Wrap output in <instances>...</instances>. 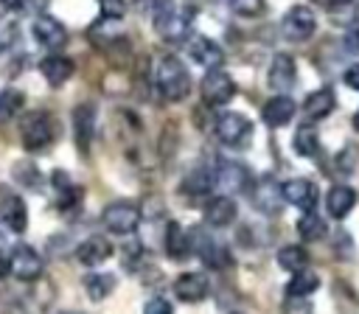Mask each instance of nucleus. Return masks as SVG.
Wrapping results in <instances>:
<instances>
[{"mask_svg": "<svg viewBox=\"0 0 359 314\" xmlns=\"http://www.w3.org/2000/svg\"><path fill=\"white\" fill-rule=\"evenodd\" d=\"M20 137H22L25 151H42V149H48L59 137V123L45 109L25 112L20 118Z\"/></svg>", "mask_w": 359, "mask_h": 314, "instance_id": "nucleus-1", "label": "nucleus"}, {"mask_svg": "<svg viewBox=\"0 0 359 314\" xmlns=\"http://www.w3.org/2000/svg\"><path fill=\"white\" fill-rule=\"evenodd\" d=\"M154 81H157V90L165 101L177 104V101H185L188 93H191V76L185 70V64L177 59V56H163L157 62V73H154Z\"/></svg>", "mask_w": 359, "mask_h": 314, "instance_id": "nucleus-2", "label": "nucleus"}, {"mask_svg": "<svg viewBox=\"0 0 359 314\" xmlns=\"http://www.w3.org/2000/svg\"><path fill=\"white\" fill-rule=\"evenodd\" d=\"M194 6H174L171 0H165L157 11H154V31L165 39V42H182L191 31L194 22Z\"/></svg>", "mask_w": 359, "mask_h": 314, "instance_id": "nucleus-3", "label": "nucleus"}, {"mask_svg": "<svg viewBox=\"0 0 359 314\" xmlns=\"http://www.w3.org/2000/svg\"><path fill=\"white\" fill-rule=\"evenodd\" d=\"M188 241H191V252L208 266V269H227L233 264V255L230 250L216 241L205 227H194L188 230Z\"/></svg>", "mask_w": 359, "mask_h": 314, "instance_id": "nucleus-4", "label": "nucleus"}, {"mask_svg": "<svg viewBox=\"0 0 359 314\" xmlns=\"http://www.w3.org/2000/svg\"><path fill=\"white\" fill-rule=\"evenodd\" d=\"M216 137L227 146V149H247L252 140V121L244 112H222L213 123Z\"/></svg>", "mask_w": 359, "mask_h": 314, "instance_id": "nucleus-5", "label": "nucleus"}, {"mask_svg": "<svg viewBox=\"0 0 359 314\" xmlns=\"http://www.w3.org/2000/svg\"><path fill=\"white\" fill-rule=\"evenodd\" d=\"M140 219H143V210L129 199L112 202L101 210V224L115 235H132L140 227Z\"/></svg>", "mask_w": 359, "mask_h": 314, "instance_id": "nucleus-6", "label": "nucleus"}, {"mask_svg": "<svg viewBox=\"0 0 359 314\" xmlns=\"http://www.w3.org/2000/svg\"><path fill=\"white\" fill-rule=\"evenodd\" d=\"M199 93L208 107H224L236 98V81L222 67H210L199 81Z\"/></svg>", "mask_w": 359, "mask_h": 314, "instance_id": "nucleus-7", "label": "nucleus"}, {"mask_svg": "<svg viewBox=\"0 0 359 314\" xmlns=\"http://www.w3.org/2000/svg\"><path fill=\"white\" fill-rule=\"evenodd\" d=\"M317 31V17L309 6H292L280 20V34L289 42H306Z\"/></svg>", "mask_w": 359, "mask_h": 314, "instance_id": "nucleus-8", "label": "nucleus"}, {"mask_svg": "<svg viewBox=\"0 0 359 314\" xmlns=\"http://www.w3.org/2000/svg\"><path fill=\"white\" fill-rule=\"evenodd\" d=\"M8 272L17 280H22V283H34L42 275V255L34 247H28V244H17V247H11Z\"/></svg>", "mask_w": 359, "mask_h": 314, "instance_id": "nucleus-9", "label": "nucleus"}, {"mask_svg": "<svg viewBox=\"0 0 359 314\" xmlns=\"http://www.w3.org/2000/svg\"><path fill=\"white\" fill-rule=\"evenodd\" d=\"M95 123H98L95 104L84 101V104L73 107V137H76V149L84 157L90 154V146H93V137H95Z\"/></svg>", "mask_w": 359, "mask_h": 314, "instance_id": "nucleus-10", "label": "nucleus"}, {"mask_svg": "<svg viewBox=\"0 0 359 314\" xmlns=\"http://www.w3.org/2000/svg\"><path fill=\"white\" fill-rule=\"evenodd\" d=\"M31 34H34V39H36L42 48H48V50H62L65 42H67V28H65L56 17H50V14H39V17L31 22Z\"/></svg>", "mask_w": 359, "mask_h": 314, "instance_id": "nucleus-11", "label": "nucleus"}, {"mask_svg": "<svg viewBox=\"0 0 359 314\" xmlns=\"http://www.w3.org/2000/svg\"><path fill=\"white\" fill-rule=\"evenodd\" d=\"M252 202H255V207H258L261 213H266V216L280 213V207H283L280 202H286V199H283V185L275 182V177L264 174V177L255 182V188H252Z\"/></svg>", "mask_w": 359, "mask_h": 314, "instance_id": "nucleus-12", "label": "nucleus"}, {"mask_svg": "<svg viewBox=\"0 0 359 314\" xmlns=\"http://www.w3.org/2000/svg\"><path fill=\"white\" fill-rule=\"evenodd\" d=\"M171 292H174L177 300H182V303H202V300L210 294V278H208L205 272H182V275L174 280Z\"/></svg>", "mask_w": 359, "mask_h": 314, "instance_id": "nucleus-13", "label": "nucleus"}, {"mask_svg": "<svg viewBox=\"0 0 359 314\" xmlns=\"http://www.w3.org/2000/svg\"><path fill=\"white\" fill-rule=\"evenodd\" d=\"M202 219H205L208 227H230L238 219V205L227 193L210 196L205 202V207H202Z\"/></svg>", "mask_w": 359, "mask_h": 314, "instance_id": "nucleus-14", "label": "nucleus"}, {"mask_svg": "<svg viewBox=\"0 0 359 314\" xmlns=\"http://www.w3.org/2000/svg\"><path fill=\"white\" fill-rule=\"evenodd\" d=\"M297 81V67H294V59L289 53H275L272 62H269V70H266V84L275 90V93H289Z\"/></svg>", "mask_w": 359, "mask_h": 314, "instance_id": "nucleus-15", "label": "nucleus"}, {"mask_svg": "<svg viewBox=\"0 0 359 314\" xmlns=\"http://www.w3.org/2000/svg\"><path fill=\"white\" fill-rule=\"evenodd\" d=\"M294 112H297V104H294L286 93H275V95L261 107V121H264L266 126H272V129H280V126L292 123Z\"/></svg>", "mask_w": 359, "mask_h": 314, "instance_id": "nucleus-16", "label": "nucleus"}, {"mask_svg": "<svg viewBox=\"0 0 359 314\" xmlns=\"http://www.w3.org/2000/svg\"><path fill=\"white\" fill-rule=\"evenodd\" d=\"M188 53H191V59H194L196 64H202L205 70H210V67H222V62H224V50H222V45L213 42L210 36H202V34H196V36L188 39Z\"/></svg>", "mask_w": 359, "mask_h": 314, "instance_id": "nucleus-17", "label": "nucleus"}, {"mask_svg": "<svg viewBox=\"0 0 359 314\" xmlns=\"http://www.w3.org/2000/svg\"><path fill=\"white\" fill-rule=\"evenodd\" d=\"M50 185H53V191H56V205H59L62 213H70V210L81 207L84 191H81V185H76V182L67 177V171H53V174H50Z\"/></svg>", "mask_w": 359, "mask_h": 314, "instance_id": "nucleus-18", "label": "nucleus"}, {"mask_svg": "<svg viewBox=\"0 0 359 314\" xmlns=\"http://www.w3.org/2000/svg\"><path fill=\"white\" fill-rule=\"evenodd\" d=\"M39 73H42V78H45L50 87H62V84H67V81L73 78L76 64H73V59H67V56H62L59 50H53L50 56H45V59L39 62Z\"/></svg>", "mask_w": 359, "mask_h": 314, "instance_id": "nucleus-19", "label": "nucleus"}, {"mask_svg": "<svg viewBox=\"0 0 359 314\" xmlns=\"http://www.w3.org/2000/svg\"><path fill=\"white\" fill-rule=\"evenodd\" d=\"M283 199L300 210H314L317 202V185L309 177H292L283 182Z\"/></svg>", "mask_w": 359, "mask_h": 314, "instance_id": "nucleus-20", "label": "nucleus"}, {"mask_svg": "<svg viewBox=\"0 0 359 314\" xmlns=\"http://www.w3.org/2000/svg\"><path fill=\"white\" fill-rule=\"evenodd\" d=\"M109 255H112V244H109V238L101 235V233L87 235V238L76 247V258H79L84 266H101Z\"/></svg>", "mask_w": 359, "mask_h": 314, "instance_id": "nucleus-21", "label": "nucleus"}, {"mask_svg": "<svg viewBox=\"0 0 359 314\" xmlns=\"http://www.w3.org/2000/svg\"><path fill=\"white\" fill-rule=\"evenodd\" d=\"M334 107H337L334 90H331V87H320V90H314V93L306 95V101H303V115H306V121L314 123V121L328 118V115L334 112Z\"/></svg>", "mask_w": 359, "mask_h": 314, "instance_id": "nucleus-22", "label": "nucleus"}, {"mask_svg": "<svg viewBox=\"0 0 359 314\" xmlns=\"http://www.w3.org/2000/svg\"><path fill=\"white\" fill-rule=\"evenodd\" d=\"M0 221L11 233H25V227H28V207H25L22 196L11 193V196H6L0 202Z\"/></svg>", "mask_w": 359, "mask_h": 314, "instance_id": "nucleus-23", "label": "nucleus"}, {"mask_svg": "<svg viewBox=\"0 0 359 314\" xmlns=\"http://www.w3.org/2000/svg\"><path fill=\"white\" fill-rule=\"evenodd\" d=\"M356 207V191L351 185H334L325 196V210L331 219H345Z\"/></svg>", "mask_w": 359, "mask_h": 314, "instance_id": "nucleus-24", "label": "nucleus"}, {"mask_svg": "<svg viewBox=\"0 0 359 314\" xmlns=\"http://www.w3.org/2000/svg\"><path fill=\"white\" fill-rule=\"evenodd\" d=\"M216 185L222 191H244L247 188V168L241 163H236V160L222 163L216 168Z\"/></svg>", "mask_w": 359, "mask_h": 314, "instance_id": "nucleus-25", "label": "nucleus"}, {"mask_svg": "<svg viewBox=\"0 0 359 314\" xmlns=\"http://www.w3.org/2000/svg\"><path fill=\"white\" fill-rule=\"evenodd\" d=\"M213 185H216V171H210V168H194L191 174H185L180 191L188 193V196H208L213 191Z\"/></svg>", "mask_w": 359, "mask_h": 314, "instance_id": "nucleus-26", "label": "nucleus"}, {"mask_svg": "<svg viewBox=\"0 0 359 314\" xmlns=\"http://www.w3.org/2000/svg\"><path fill=\"white\" fill-rule=\"evenodd\" d=\"M165 252H168V258H174V261H182V258L191 252L188 230H185L182 224H177V221H168V227H165Z\"/></svg>", "mask_w": 359, "mask_h": 314, "instance_id": "nucleus-27", "label": "nucleus"}, {"mask_svg": "<svg viewBox=\"0 0 359 314\" xmlns=\"http://www.w3.org/2000/svg\"><path fill=\"white\" fill-rule=\"evenodd\" d=\"M325 233H328L325 219L320 213H314V210H303V216L297 219V235L303 241H320Z\"/></svg>", "mask_w": 359, "mask_h": 314, "instance_id": "nucleus-28", "label": "nucleus"}, {"mask_svg": "<svg viewBox=\"0 0 359 314\" xmlns=\"http://www.w3.org/2000/svg\"><path fill=\"white\" fill-rule=\"evenodd\" d=\"M275 261H278V266L286 269V272H300V269L309 266V252H306V247H300V244H286V247L278 250Z\"/></svg>", "mask_w": 359, "mask_h": 314, "instance_id": "nucleus-29", "label": "nucleus"}, {"mask_svg": "<svg viewBox=\"0 0 359 314\" xmlns=\"http://www.w3.org/2000/svg\"><path fill=\"white\" fill-rule=\"evenodd\" d=\"M320 289V278L309 269H300V272H292V280L286 283V297H309Z\"/></svg>", "mask_w": 359, "mask_h": 314, "instance_id": "nucleus-30", "label": "nucleus"}, {"mask_svg": "<svg viewBox=\"0 0 359 314\" xmlns=\"http://www.w3.org/2000/svg\"><path fill=\"white\" fill-rule=\"evenodd\" d=\"M115 286H118V278H115L112 272H93V275H87V280H84V292L90 294V300H104V297H109V294L115 292Z\"/></svg>", "mask_w": 359, "mask_h": 314, "instance_id": "nucleus-31", "label": "nucleus"}, {"mask_svg": "<svg viewBox=\"0 0 359 314\" xmlns=\"http://www.w3.org/2000/svg\"><path fill=\"white\" fill-rule=\"evenodd\" d=\"M292 149L300 157H314L320 151V135L314 132V126H300L292 137Z\"/></svg>", "mask_w": 359, "mask_h": 314, "instance_id": "nucleus-32", "label": "nucleus"}, {"mask_svg": "<svg viewBox=\"0 0 359 314\" xmlns=\"http://www.w3.org/2000/svg\"><path fill=\"white\" fill-rule=\"evenodd\" d=\"M22 104H25V95L20 93V90H0V123L3 121H11L20 109H22Z\"/></svg>", "mask_w": 359, "mask_h": 314, "instance_id": "nucleus-33", "label": "nucleus"}, {"mask_svg": "<svg viewBox=\"0 0 359 314\" xmlns=\"http://www.w3.org/2000/svg\"><path fill=\"white\" fill-rule=\"evenodd\" d=\"M14 177H17V182H22V185H25V188H31V191H39V188H42L39 168H36L31 160L17 163V165H14Z\"/></svg>", "mask_w": 359, "mask_h": 314, "instance_id": "nucleus-34", "label": "nucleus"}, {"mask_svg": "<svg viewBox=\"0 0 359 314\" xmlns=\"http://www.w3.org/2000/svg\"><path fill=\"white\" fill-rule=\"evenodd\" d=\"M264 0H230V8L238 14V17H258L264 14Z\"/></svg>", "mask_w": 359, "mask_h": 314, "instance_id": "nucleus-35", "label": "nucleus"}, {"mask_svg": "<svg viewBox=\"0 0 359 314\" xmlns=\"http://www.w3.org/2000/svg\"><path fill=\"white\" fill-rule=\"evenodd\" d=\"M283 314H314V306L309 297H286L280 306Z\"/></svg>", "mask_w": 359, "mask_h": 314, "instance_id": "nucleus-36", "label": "nucleus"}, {"mask_svg": "<svg viewBox=\"0 0 359 314\" xmlns=\"http://www.w3.org/2000/svg\"><path fill=\"white\" fill-rule=\"evenodd\" d=\"M126 14V0H101V17L107 20H123Z\"/></svg>", "mask_w": 359, "mask_h": 314, "instance_id": "nucleus-37", "label": "nucleus"}, {"mask_svg": "<svg viewBox=\"0 0 359 314\" xmlns=\"http://www.w3.org/2000/svg\"><path fill=\"white\" fill-rule=\"evenodd\" d=\"M143 314H174V306H171L165 297H151V300L143 306Z\"/></svg>", "mask_w": 359, "mask_h": 314, "instance_id": "nucleus-38", "label": "nucleus"}, {"mask_svg": "<svg viewBox=\"0 0 359 314\" xmlns=\"http://www.w3.org/2000/svg\"><path fill=\"white\" fill-rule=\"evenodd\" d=\"M337 171L339 174H351L353 171V151L351 149H345V151L337 154Z\"/></svg>", "mask_w": 359, "mask_h": 314, "instance_id": "nucleus-39", "label": "nucleus"}, {"mask_svg": "<svg viewBox=\"0 0 359 314\" xmlns=\"http://www.w3.org/2000/svg\"><path fill=\"white\" fill-rule=\"evenodd\" d=\"M342 45L348 53H356L359 56V28H348L345 36H342Z\"/></svg>", "mask_w": 359, "mask_h": 314, "instance_id": "nucleus-40", "label": "nucleus"}, {"mask_svg": "<svg viewBox=\"0 0 359 314\" xmlns=\"http://www.w3.org/2000/svg\"><path fill=\"white\" fill-rule=\"evenodd\" d=\"M342 81H345L353 93H359V64H351V67L342 73Z\"/></svg>", "mask_w": 359, "mask_h": 314, "instance_id": "nucleus-41", "label": "nucleus"}, {"mask_svg": "<svg viewBox=\"0 0 359 314\" xmlns=\"http://www.w3.org/2000/svg\"><path fill=\"white\" fill-rule=\"evenodd\" d=\"M48 6V0H17L20 11H42Z\"/></svg>", "mask_w": 359, "mask_h": 314, "instance_id": "nucleus-42", "label": "nucleus"}, {"mask_svg": "<svg viewBox=\"0 0 359 314\" xmlns=\"http://www.w3.org/2000/svg\"><path fill=\"white\" fill-rule=\"evenodd\" d=\"M11 8H17V0H0V17H6Z\"/></svg>", "mask_w": 359, "mask_h": 314, "instance_id": "nucleus-43", "label": "nucleus"}, {"mask_svg": "<svg viewBox=\"0 0 359 314\" xmlns=\"http://www.w3.org/2000/svg\"><path fill=\"white\" fill-rule=\"evenodd\" d=\"M351 123H353V129H356V132H359V109H356V112H353V118H351Z\"/></svg>", "mask_w": 359, "mask_h": 314, "instance_id": "nucleus-44", "label": "nucleus"}, {"mask_svg": "<svg viewBox=\"0 0 359 314\" xmlns=\"http://www.w3.org/2000/svg\"><path fill=\"white\" fill-rule=\"evenodd\" d=\"M328 6H345V3H351V0H325Z\"/></svg>", "mask_w": 359, "mask_h": 314, "instance_id": "nucleus-45", "label": "nucleus"}, {"mask_svg": "<svg viewBox=\"0 0 359 314\" xmlns=\"http://www.w3.org/2000/svg\"><path fill=\"white\" fill-rule=\"evenodd\" d=\"M59 314H84V311H59Z\"/></svg>", "mask_w": 359, "mask_h": 314, "instance_id": "nucleus-46", "label": "nucleus"}, {"mask_svg": "<svg viewBox=\"0 0 359 314\" xmlns=\"http://www.w3.org/2000/svg\"><path fill=\"white\" fill-rule=\"evenodd\" d=\"M323 3H325V0H323Z\"/></svg>", "mask_w": 359, "mask_h": 314, "instance_id": "nucleus-47", "label": "nucleus"}, {"mask_svg": "<svg viewBox=\"0 0 359 314\" xmlns=\"http://www.w3.org/2000/svg\"><path fill=\"white\" fill-rule=\"evenodd\" d=\"M233 314H236V311H233Z\"/></svg>", "mask_w": 359, "mask_h": 314, "instance_id": "nucleus-48", "label": "nucleus"}]
</instances>
